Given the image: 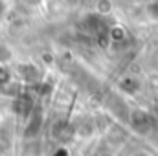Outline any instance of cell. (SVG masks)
<instances>
[{"mask_svg":"<svg viewBox=\"0 0 158 156\" xmlns=\"http://www.w3.org/2000/svg\"><path fill=\"white\" fill-rule=\"evenodd\" d=\"M127 156H155L149 149H143V147H138V149H132Z\"/></svg>","mask_w":158,"mask_h":156,"instance_id":"1","label":"cell"}]
</instances>
